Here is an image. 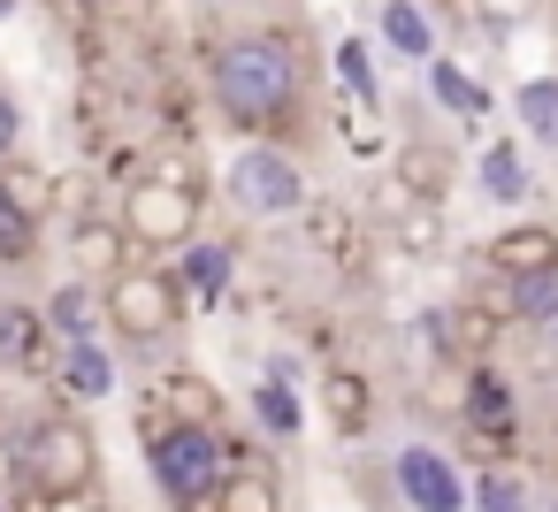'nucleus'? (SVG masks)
<instances>
[{
  "label": "nucleus",
  "mask_w": 558,
  "mask_h": 512,
  "mask_svg": "<svg viewBox=\"0 0 558 512\" xmlns=\"http://www.w3.org/2000/svg\"><path fill=\"white\" fill-rule=\"evenodd\" d=\"M390 481H398V497H405V512H474L466 504V474H459V459L444 451V443H398L390 451Z\"/></svg>",
  "instance_id": "0eeeda50"
},
{
  "label": "nucleus",
  "mask_w": 558,
  "mask_h": 512,
  "mask_svg": "<svg viewBox=\"0 0 558 512\" xmlns=\"http://www.w3.org/2000/svg\"><path fill=\"white\" fill-rule=\"evenodd\" d=\"M62 390H70L77 405H100V398H116V352H108V337L62 344Z\"/></svg>",
  "instance_id": "412c9836"
},
{
  "label": "nucleus",
  "mask_w": 558,
  "mask_h": 512,
  "mask_svg": "<svg viewBox=\"0 0 558 512\" xmlns=\"http://www.w3.org/2000/svg\"><path fill=\"white\" fill-rule=\"evenodd\" d=\"M337 77H344V93L360 100V108H375V47L367 39H337Z\"/></svg>",
  "instance_id": "bb28decb"
},
{
  "label": "nucleus",
  "mask_w": 558,
  "mask_h": 512,
  "mask_svg": "<svg viewBox=\"0 0 558 512\" xmlns=\"http://www.w3.org/2000/svg\"><path fill=\"white\" fill-rule=\"evenodd\" d=\"M39 512H108V504H100V489H70V497H47Z\"/></svg>",
  "instance_id": "7c9ffc66"
},
{
  "label": "nucleus",
  "mask_w": 558,
  "mask_h": 512,
  "mask_svg": "<svg viewBox=\"0 0 558 512\" xmlns=\"http://www.w3.org/2000/svg\"><path fill=\"white\" fill-rule=\"evenodd\" d=\"M444 321H451V359H466V367H489V352H497L505 321H497L482 298H459V306H444Z\"/></svg>",
  "instance_id": "5701e85b"
},
{
  "label": "nucleus",
  "mask_w": 558,
  "mask_h": 512,
  "mask_svg": "<svg viewBox=\"0 0 558 512\" xmlns=\"http://www.w3.org/2000/svg\"><path fill=\"white\" fill-rule=\"evenodd\" d=\"M0 199L16 215H32V222H47V215H62V176L47 161H32V154H9L0 161Z\"/></svg>",
  "instance_id": "f3484780"
},
{
  "label": "nucleus",
  "mask_w": 558,
  "mask_h": 512,
  "mask_svg": "<svg viewBox=\"0 0 558 512\" xmlns=\"http://www.w3.org/2000/svg\"><path fill=\"white\" fill-rule=\"evenodd\" d=\"M9 154H24V108H16V93H0V161Z\"/></svg>",
  "instance_id": "c756f323"
},
{
  "label": "nucleus",
  "mask_w": 558,
  "mask_h": 512,
  "mask_svg": "<svg viewBox=\"0 0 558 512\" xmlns=\"http://www.w3.org/2000/svg\"><path fill=\"white\" fill-rule=\"evenodd\" d=\"M428 9H436V0H428ZM451 9H459V0H451Z\"/></svg>",
  "instance_id": "72a5a7b5"
},
{
  "label": "nucleus",
  "mask_w": 558,
  "mask_h": 512,
  "mask_svg": "<svg viewBox=\"0 0 558 512\" xmlns=\"http://www.w3.org/2000/svg\"><path fill=\"white\" fill-rule=\"evenodd\" d=\"M138 253H131V237H123V222L116 215H77V230H70V268L85 276V283H108V276H123Z\"/></svg>",
  "instance_id": "f8f14e48"
},
{
  "label": "nucleus",
  "mask_w": 558,
  "mask_h": 512,
  "mask_svg": "<svg viewBox=\"0 0 558 512\" xmlns=\"http://www.w3.org/2000/svg\"><path fill=\"white\" fill-rule=\"evenodd\" d=\"M32 253H39V222L0 199V268H32Z\"/></svg>",
  "instance_id": "cd10ccee"
},
{
  "label": "nucleus",
  "mask_w": 558,
  "mask_h": 512,
  "mask_svg": "<svg viewBox=\"0 0 558 512\" xmlns=\"http://www.w3.org/2000/svg\"><path fill=\"white\" fill-rule=\"evenodd\" d=\"M39 314H47L54 344H85V337H100V283L70 276V283H54V291L39 298Z\"/></svg>",
  "instance_id": "a211bd4d"
},
{
  "label": "nucleus",
  "mask_w": 558,
  "mask_h": 512,
  "mask_svg": "<svg viewBox=\"0 0 558 512\" xmlns=\"http://www.w3.org/2000/svg\"><path fill=\"white\" fill-rule=\"evenodd\" d=\"M375 230H383V245H390V253H405V260H436V253L451 245V222H444V207H428V199H405L398 184H390V207L375 215Z\"/></svg>",
  "instance_id": "6e6552de"
},
{
  "label": "nucleus",
  "mask_w": 558,
  "mask_h": 512,
  "mask_svg": "<svg viewBox=\"0 0 558 512\" xmlns=\"http://www.w3.org/2000/svg\"><path fill=\"white\" fill-rule=\"evenodd\" d=\"M222 199H230L245 222H299L306 199H314V184H306V169H299L276 138H253V146L230 154V169H222Z\"/></svg>",
  "instance_id": "20e7f679"
},
{
  "label": "nucleus",
  "mask_w": 558,
  "mask_h": 512,
  "mask_svg": "<svg viewBox=\"0 0 558 512\" xmlns=\"http://www.w3.org/2000/svg\"><path fill=\"white\" fill-rule=\"evenodd\" d=\"M199 9H238V0H199Z\"/></svg>",
  "instance_id": "2f4dec72"
},
{
  "label": "nucleus",
  "mask_w": 558,
  "mask_h": 512,
  "mask_svg": "<svg viewBox=\"0 0 558 512\" xmlns=\"http://www.w3.org/2000/svg\"><path fill=\"white\" fill-rule=\"evenodd\" d=\"M390 184H398L405 199L451 207V184H459V169H451V154H444V146H428V138H405V146L390 154Z\"/></svg>",
  "instance_id": "ddd939ff"
},
{
  "label": "nucleus",
  "mask_w": 558,
  "mask_h": 512,
  "mask_svg": "<svg viewBox=\"0 0 558 512\" xmlns=\"http://www.w3.org/2000/svg\"><path fill=\"white\" fill-rule=\"evenodd\" d=\"M207 512H283V481L268 466H253V459H230V474H222Z\"/></svg>",
  "instance_id": "4be33fe9"
},
{
  "label": "nucleus",
  "mask_w": 558,
  "mask_h": 512,
  "mask_svg": "<svg viewBox=\"0 0 558 512\" xmlns=\"http://www.w3.org/2000/svg\"><path fill=\"white\" fill-rule=\"evenodd\" d=\"M466 504H474V512H527V489H520L512 474H474V481H466Z\"/></svg>",
  "instance_id": "c85d7f7f"
},
{
  "label": "nucleus",
  "mask_w": 558,
  "mask_h": 512,
  "mask_svg": "<svg viewBox=\"0 0 558 512\" xmlns=\"http://www.w3.org/2000/svg\"><path fill=\"white\" fill-rule=\"evenodd\" d=\"M299 93H306V62L291 32H230L207 54V100L245 138H283L299 115Z\"/></svg>",
  "instance_id": "f257e3e1"
},
{
  "label": "nucleus",
  "mask_w": 558,
  "mask_h": 512,
  "mask_svg": "<svg viewBox=\"0 0 558 512\" xmlns=\"http://www.w3.org/2000/svg\"><path fill=\"white\" fill-rule=\"evenodd\" d=\"M0 512H9V504H0Z\"/></svg>",
  "instance_id": "c9c22d12"
},
{
  "label": "nucleus",
  "mask_w": 558,
  "mask_h": 512,
  "mask_svg": "<svg viewBox=\"0 0 558 512\" xmlns=\"http://www.w3.org/2000/svg\"><path fill=\"white\" fill-rule=\"evenodd\" d=\"M146 474L169 497V512H207L215 489H222V474H230V436L207 428V420L146 428Z\"/></svg>",
  "instance_id": "7ed1b4c3"
},
{
  "label": "nucleus",
  "mask_w": 558,
  "mask_h": 512,
  "mask_svg": "<svg viewBox=\"0 0 558 512\" xmlns=\"http://www.w3.org/2000/svg\"><path fill=\"white\" fill-rule=\"evenodd\" d=\"M474 176H482V192H489L497 207H520V199H527V184H535V176H527V154H520V146H505V138H489V146H482Z\"/></svg>",
  "instance_id": "a878e982"
},
{
  "label": "nucleus",
  "mask_w": 558,
  "mask_h": 512,
  "mask_svg": "<svg viewBox=\"0 0 558 512\" xmlns=\"http://www.w3.org/2000/svg\"><path fill=\"white\" fill-rule=\"evenodd\" d=\"M0 16H16V0H0Z\"/></svg>",
  "instance_id": "473e14b6"
},
{
  "label": "nucleus",
  "mask_w": 558,
  "mask_h": 512,
  "mask_svg": "<svg viewBox=\"0 0 558 512\" xmlns=\"http://www.w3.org/2000/svg\"><path fill=\"white\" fill-rule=\"evenodd\" d=\"M169 283H177L184 314H192V306H222V291L238 283V253H230L222 237H192V245H177Z\"/></svg>",
  "instance_id": "1a4fd4ad"
},
{
  "label": "nucleus",
  "mask_w": 558,
  "mask_h": 512,
  "mask_svg": "<svg viewBox=\"0 0 558 512\" xmlns=\"http://www.w3.org/2000/svg\"><path fill=\"white\" fill-rule=\"evenodd\" d=\"M550 512H558V497H550Z\"/></svg>",
  "instance_id": "f704fd0d"
},
{
  "label": "nucleus",
  "mask_w": 558,
  "mask_h": 512,
  "mask_svg": "<svg viewBox=\"0 0 558 512\" xmlns=\"http://www.w3.org/2000/svg\"><path fill=\"white\" fill-rule=\"evenodd\" d=\"M375 382L360 375V367H322V420L337 428V436H367L375 428Z\"/></svg>",
  "instance_id": "dca6fc26"
},
{
  "label": "nucleus",
  "mask_w": 558,
  "mask_h": 512,
  "mask_svg": "<svg viewBox=\"0 0 558 512\" xmlns=\"http://www.w3.org/2000/svg\"><path fill=\"white\" fill-rule=\"evenodd\" d=\"M421 85H428V100H436L444 115H459V123H482V115H489V85H482L474 70H459L451 54L421 62Z\"/></svg>",
  "instance_id": "6ab92c4d"
},
{
  "label": "nucleus",
  "mask_w": 558,
  "mask_h": 512,
  "mask_svg": "<svg viewBox=\"0 0 558 512\" xmlns=\"http://www.w3.org/2000/svg\"><path fill=\"white\" fill-rule=\"evenodd\" d=\"M47 344H54V329L32 298H0V367H39Z\"/></svg>",
  "instance_id": "aec40b11"
},
{
  "label": "nucleus",
  "mask_w": 558,
  "mask_h": 512,
  "mask_svg": "<svg viewBox=\"0 0 558 512\" xmlns=\"http://www.w3.org/2000/svg\"><path fill=\"white\" fill-rule=\"evenodd\" d=\"M474 298H482L497 321H512V329H543V321L558 314V268H535V276H489Z\"/></svg>",
  "instance_id": "9b49d317"
},
{
  "label": "nucleus",
  "mask_w": 558,
  "mask_h": 512,
  "mask_svg": "<svg viewBox=\"0 0 558 512\" xmlns=\"http://www.w3.org/2000/svg\"><path fill=\"white\" fill-rule=\"evenodd\" d=\"M489 276H535V268H558V230L550 222H505L489 245H482Z\"/></svg>",
  "instance_id": "2eb2a0df"
},
{
  "label": "nucleus",
  "mask_w": 558,
  "mask_h": 512,
  "mask_svg": "<svg viewBox=\"0 0 558 512\" xmlns=\"http://www.w3.org/2000/svg\"><path fill=\"white\" fill-rule=\"evenodd\" d=\"M100 329H116L131 352H146V344H169L177 329H184V298H177V283H169V268H123V276H108L100 283Z\"/></svg>",
  "instance_id": "423d86ee"
},
{
  "label": "nucleus",
  "mask_w": 558,
  "mask_h": 512,
  "mask_svg": "<svg viewBox=\"0 0 558 512\" xmlns=\"http://www.w3.org/2000/svg\"><path fill=\"white\" fill-rule=\"evenodd\" d=\"M512 115H520L527 146L558 154V77H520V85H512Z\"/></svg>",
  "instance_id": "393cba45"
},
{
  "label": "nucleus",
  "mask_w": 558,
  "mask_h": 512,
  "mask_svg": "<svg viewBox=\"0 0 558 512\" xmlns=\"http://www.w3.org/2000/svg\"><path fill=\"white\" fill-rule=\"evenodd\" d=\"M383 54H398V62H436L444 54V32H436V9H428V0H383Z\"/></svg>",
  "instance_id": "4468645a"
},
{
  "label": "nucleus",
  "mask_w": 558,
  "mask_h": 512,
  "mask_svg": "<svg viewBox=\"0 0 558 512\" xmlns=\"http://www.w3.org/2000/svg\"><path fill=\"white\" fill-rule=\"evenodd\" d=\"M253 428H260V436H276V443H291V436L306 428L299 382H283V375H260V382H253Z\"/></svg>",
  "instance_id": "b1692460"
},
{
  "label": "nucleus",
  "mask_w": 558,
  "mask_h": 512,
  "mask_svg": "<svg viewBox=\"0 0 558 512\" xmlns=\"http://www.w3.org/2000/svg\"><path fill=\"white\" fill-rule=\"evenodd\" d=\"M199 215H207V184L192 176V161H161V169H138L131 192H123V237L131 253H177L199 237Z\"/></svg>",
  "instance_id": "f03ea898"
},
{
  "label": "nucleus",
  "mask_w": 558,
  "mask_h": 512,
  "mask_svg": "<svg viewBox=\"0 0 558 512\" xmlns=\"http://www.w3.org/2000/svg\"><path fill=\"white\" fill-rule=\"evenodd\" d=\"M459 413H466V428H474V436H489V443H505V451H512V436H520V390H512V375L474 367V375H466V390H459Z\"/></svg>",
  "instance_id": "9d476101"
},
{
  "label": "nucleus",
  "mask_w": 558,
  "mask_h": 512,
  "mask_svg": "<svg viewBox=\"0 0 558 512\" xmlns=\"http://www.w3.org/2000/svg\"><path fill=\"white\" fill-rule=\"evenodd\" d=\"M16 466L39 497H70V489H100V436L77 420V413H47L24 428L16 443Z\"/></svg>",
  "instance_id": "39448f33"
}]
</instances>
